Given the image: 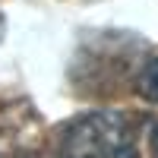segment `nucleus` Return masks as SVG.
<instances>
[{
  "mask_svg": "<svg viewBox=\"0 0 158 158\" xmlns=\"http://www.w3.org/2000/svg\"><path fill=\"white\" fill-rule=\"evenodd\" d=\"M57 158H139L136 127L120 111H89L57 133Z\"/></svg>",
  "mask_w": 158,
  "mask_h": 158,
  "instance_id": "f257e3e1",
  "label": "nucleus"
},
{
  "mask_svg": "<svg viewBox=\"0 0 158 158\" xmlns=\"http://www.w3.org/2000/svg\"><path fill=\"white\" fill-rule=\"evenodd\" d=\"M136 85H139V92H142V98H146V101H155V104H158V57H152L146 67L139 70Z\"/></svg>",
  "mask_w": 158,
  "mask_h": 158,
  "instance_id": "f03ea898",
  "label": "nucleus"
},
{
  "mask_svg": "<svg viewBox=\"0 0 158 158\" xmlns=\"http://www.w3.org/2000/svg\"><path fill=\"white\" fill-rule=\"evenodd\" d=\"M0 35H3V19H0Z\"/></svg>",
  "mask_w": 158,
  "mask_h": 158,
  "instance_id": "7ed1b4c3",
  "label": "nucleus"
}]
</instances>
